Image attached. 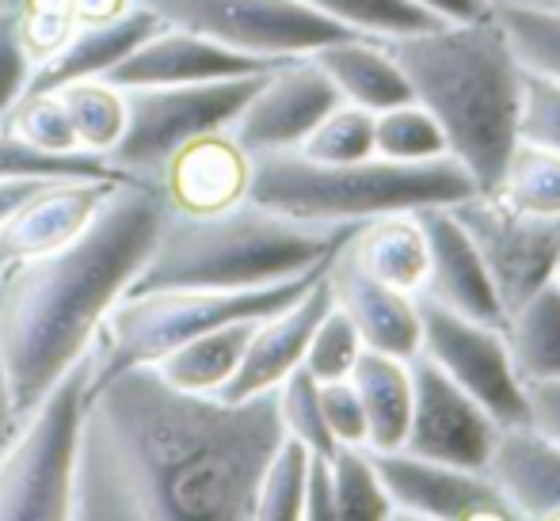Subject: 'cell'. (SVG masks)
<instances>
[{
    "label": "cell",
    "mask_w": 560,
    "mask_h": 521,
    "mask_svg": "<svg viewBox=\"0 0 560 521\" xmlns=\"http://www.w3.org/2000/svg\"><path fill=\"white\" fill-rule=\"evenodd\" d=\"M259 81L264 73L202 84H164V88H126V126L107 161L122 176L156 179L161 164L184 141L210 130H229Z\"/></svg>",
    "instance_id": "8"
},
{
    "label": "cell",
    "mask_w": 560,
    "mask_h": 521,
    "mask_svg": "<svg viewBox=\"0 0 560 521\" xmlns=\"http://www.w3.org/2000/svg\"><path fill=\"white\" fill-rule=\"evenodd\" d=\"M332 259V256H328ZM317 263L294 279L271 282L256 289H149V294H122L100 320L92 339V381L118 374L130 366H153L179 343L202 335L210 328H222L233 320H259V316L298 301L320 271Z\"/></svg>",
    "instance_id": "6"
},
{
    "label": "cell",
    "mask_w": 560,
    "mask_h": 521,
    "mask_svg": "<svg viewBox=\"0 0 560 521\" xmlns=\"http://www.w3.org/2000/svg\"><path fill=\"white\" fill-rule=\"evenodd\" d=\"M4 4H8V0H0V8H4Z\"/></svg>",
    "instance_id": "50"
},
{
    "label": "cell",
    "mask_w": 560,
    "mask_h": 521,
    "mask_svg": "<svg viewBox=\"0 0 560 521\" xmlns=\"http://www.w3.org/2000/svg\"><path fill=\"white\" fill-rule=\"evenodd\" d=\"M172 27L195 31L236 54L287 61L347 38L351 31L328 20L310 0H138Z\"/></svg>",
    "instance_id": "9"
},
{
    "label": "cell",
    "mask_w": 560,
    "mask_h": 521,
    "mask_svg": "<svg viewBox=\"0 0 560 521\" xmlns=\"http://www.w3.org/2000/svg\"><path fill=\"white\" fill-rule=\"evenodd\" d=\"M31 73H35V61H31L27 46L20 38L12 4H4L0 8V122L27 96Z\"/></svg>",
    "instance_id": "41"
},
{
    "label": "cell",
    "mask_w": 560,
    "mask_h": 521,
    "mask_svg": "<svg viewBox=\"0 0 560 521\" xmlns=\"http://www.w3.org/2000/svg\"><path fill=\"white\" fill-rule=\"evenodd\" d=\"M485 472L515 518H560V446L538 426H500Z\"/></svg>",
    "instance_id": "21"
},
{
    "label": "cell",
    "mask_w": 560,
    "mask_h": 521,
    "mask_svg": "<svg viewBox=\"0 0 560 521\" xmlns=\"http://www.w3.org/2000/svg\"><path fill=\"white\" fill-rule=\"evenodd\" d=\"M485 8H503V4H560V0H480Z\"/></svg>",
    "instance_id": "48"
},
{
    "label": "cell",
    "mask_w": 560,
    "mask_h": 521,
    "mask_svg": "<svg viewBox=\"0 0 560 521\" xmlns=\"http://www.w3.org/2000/svg\"><path fill=\"white\" fill-rule=\"evenodd\" d=\"M54 96L61 99L69 122H73L77 145L89 153L107 156L126 126V92L107 81H73L61 84Z\"/></svg>",
    "instance_id": "29"
},
{
    "label": "cell",
    "mask_w": 560,
    "mask_h": 521,
    "mask_svg": "<svg viewBox=\"0 0 560 521\" xmlns=\"http://www.w3.org/2000/svg\"><path fill=\"white\" fill-rule=\"evenodd\" d=\"M420 221L428 233V282H423L420 297H431L469 320L503 328V305L495 297V286L454 210L423 206Z\"/></svg>",
    "instance_id": "19"
},
{
    "label": "cell",
    "mask_w": 560,
    "mask_h": 521,
    "mask_svg": "<svg viewBox=\"0 0 560 521\" xmlns=\"http://www.w3.org/2000/svg\"><path fill=\"white\" fill-rule=\"evenodd\" d=\"M294 153L310 156V161H325V164H347V161H362V156H374V110L339 99V104L305 133V141Z\"/></svg>",
    "instance_id": "36"
},
{
    "label": "cell",
    "mask_w": 560,
    "mask_h": 521,
    "mask_svg": "<svg viewBox=\"0 0 560 521\" xmlns=\"http://www.w3.org/2000/svg\"><path fill=\"white\" fill-rule=\"evenodd\" d=\"M275 407H279L282 434L298 438L313 453L332 457L336 441L328 434L325 412H320V381L305 366H298L294 374H287L275 384Z\"/></svg>",
    "instance_id": "37"
},
{
    "label": "cell",
    "mask_w": 560,
    "mask_h": 521,
    "mask_svg": "<svg viewBox=\"0 0 560 521\" xmlns=\"http://www.w3.org/2000/svg\"><path fill=\"white\" fill-rule=\"evenodd\" d=\"M553 282L560 286V248H557V267H553Z\"/></svg>",
    "instance_id": "49"
},
{
    "label": "cell",
    "mask_w": 560,
    "mask_h": 521,
    "mask_svg": "<svg viewBox=\"0 0 560 521\" xmlns=\"http://www.w3.org/2000/svg\"><path fill=\"white\" fill-rule=\"evenodd\" d=\"M351 384L366 415V446L400 449L412 415V358L362 351L351 369Z\"/></svg>",
    "instance_id": "25"
},
{
    "label": "cell",
    "mask_w": 560,
    "mask_h": 521,
    "mask_svg": "<svg viewBox=\"0 0 560 521\" xmlns=\"http://www.w3.org/2000/svg\"><path fill=\"white\" fill-rule=\"evenodd\" d=\"M15 426H20V418H15L12 396H8V384H4V369H0V453H4V446L15 434Z\"/></svg>",
    "instance_id": "47"
},
{
    "label": "cell",
    "mask_w": 560,
    "mask_h": 521,
    "mask_svg": "<svg viewBox=\"0 0 560 521\" xmlns=\"http://www.w3.org/2000/svg\"><path fill=\"white\" fill-rule=\"evenodd\" d=\"M328 263H332V259H328ZM328 305H332V286H328V267H325L320 279L313 282L298 301L259 316L248 335V346H244L241 366H236L233 381L222 389V396L225 400L259 396V392H271L287 374H294L305 358L313 328H317L320 316L328 312Z\"/></svg>",
    "instance_id": "18"
},
{
    "label": "cell",
    "mask_w": 560,
    "mask_h": 521,
    "mask_svg": "<svg viewBox=\"0 0 560 521\" xmlns=\"http://www.w3.org/2000/svg\"><path fill=\"white\" fill-rule=\"evenodd\" d=\"M492 12L518 66L560 84V4H503Z\"/></svg>",
    "instance_id": "30"
},
{
    "label": "cell",
    "mask_w": 560,
    "mask_h": 521,
    "mask_svg": "<svg viewBox=\"0 0 560 521\" xmlns=\"http://www.w3.org/2000/svg\"><path fill=\"white\" fill-rule=\"evenodd\" d=\"M320 412H325L328 434L336 446H366V415L354 392L351 377L343 381H320Z\"/></svg>",
    "instance_id": "42"
},
{
    "label": "cell",
    "mask_w": 560,
    "mask_h": 521,
    "mask_svg": "<svg viewBox=\"0 0 560 521\" xmlns=\"http://www.w3.org/2000/svg\"><path fill=\"white\" fill-rule=\"evenodd\" d=\"M420 305V354L439 366L454 384H462L500 426L526 423L523 377L511 366L503 328L480 323L446 309L431 297H416Z\"/></svg>",
    "instance_id": "10"
},
{
    "label": "cell",
    "mask_w": 560,
    "mask_h": 521,
    "mask_svg": "<svg viewBox=\"0 0 560 521\" xmlns=\"http://www.w3.org/2000/svg\"><path fill=\"white\" fill-rule=\"evenodd\" d=\"M313 61L336 84L339 99L374 110V115L412 99L405 73H400L397 58H393L382 38H362V35L336 38V43L313 50Z\"/></svg>",
    "instance_id": "24"
},
{
    "label": "cell",
    "mask_w": 560,
    "mask_h": 521,
    "mask_svg": "<svg viewBox=\"0 0 560 521\" xmlns=\"http://www.w3.org/2000/svg\"><path fill=\"white\" fill-rule=\"evenodd\" d=\"M374 153L385 156V161L423 164L450 156V149L431 110L408 99V104L385 107L374 115Z\"/></svg>",
    "instance_id": "34"
},
{
    "label": "cell",
    "mask_w": 560,
    "mask_h": 521,
    "mask_svg": "<svg viewBox=\"0 0 560 521\" xmlns=\"http://www.w3.org/2000/svg\"><path fill=\"white\" fill-rule=\"evenodd\" d=\"M89 381L92 354L84 351L8 438L0 453V521L69 518Z\"/></svg>",
    "instance_id": "7"
},
{
    "label": "cell",
    "mask_w": 560,
    "mask_h": 521,
    "mask_svg": "<svg viewBox=\"0 0 560 521\" xmlns=\"http://www.w3.org/2000/svg\"><path fill=\"white\" fill-rule=\"evenodd\" d=\"M168 217L156 179H122L77 240L0 271V369L27 418L96 339Z\"/></svg>",
    "instance_id": "2"
},
{
    "label": "cell",
    "mask_w": 560,
    "mask_h": 521,
    "mask_svg": "<svg viewBox=\"0 0 560 521\" xmlns=\"http://www.w3.org/2000/svg\"><path fill=\"white\" fill-rule=\"evenodd\" d=\"M156 27H164V20L153 8L138 4L133 0L122 15L104 23H89V27H77L66 38L61 50H54L46 61H38L35 73H31L27 96H43V92H58L61 84L73 81H104L107 73Z\"/></svg>",
    "instance_id": "22"
},
{
    "label": "cell",
    "mask_w": 560,
    "mask_h": 521,
    "mask_svg": "<svg viewBox=\"0 0 560 521\" xmlns=\"http://www.w3.org/2000/svg\"><path fill=\"white\" fill-rule=\"evenodd\" d=\"M500 423L423 354L412 358V415L400 449L428 461L485 472Z\"/></svg>",
    "instance_id": "13"
},
{
    "label": "cell",
    "mask_w": 560,
    "mask_h": 521,
    "mask_svg": "<svg viewBox=\"0 0 560 521\" xmlns=\"http://www.w3.org/2000/svg\"><path fill=\"white\" fill-rule=\"evenodd\" d=\"M343 251L362 271L393 289L420 297L423 282H428V233H423L420 210L382 213V217L362 221L343 240Z\"/></svg>",
    "instance_id": "23"
},
{
    "label": "cell",
    "mask_w": 560,
    "mask_h": 521,
    "mask_svg": "<svg viewBox=\"0 0 560 521\" xmlns=\"http://www.w3.org/2000/svg\"><path fill=\"white\" fill-rule=\"evenodd\" d=\"M362 351H366V346H362L354 323L347 320V312L332 301L328 312L320 316V323L313 328L302 366L310 369L317 381H343V377H351V369Z\"/></svg>",
    "instance_id": "38"
},
{
    "label": "cell",
    "mask_w": 560,
    "mask_h": 521,
    "mask_svg": "<svg viewBox=\"0 0 560 521\" xmlns=\"http://www.w3.org/2000/svg\"><path fill=\"white\" fill-rule=\"evenodd\" d=\"M354 225H310L256 202L207 217L172 213L126 294L149 289H256L336 256Z\"/></svg>",
    "instance_id": "4"
},
{
    "label": "cell",
    "mask_w": 560,
    "mask_h": 521,
    "mask_svg": "<svg viewBox=\"0 0 560 521\" xmlns=\"http://www.w3.org/2000/svg\"><path fill=\"white\" fill-rule=\"evenodd\" d=\"M389 495V518L428 521H500L515 518L500 487L480 469L428 461L408 449H370Z\"/></svg>",
    "instance_id": "12"
},
{
    "label": "cell",
    "mask_w": 560,
    "mask_h": 521,
    "mask_svg": "<svg viewBox=\"0 0 560 521\" xmlns=\"http://www.w3.org/2000/svg\"><path fill=\"white\" fill-rule=\"evenodd\" d=\"M339 104L336 84L325 69L313 61V54L287 58L264 73L259 88L233 118L229 133L248 149L252 156L290 153L305 141V133Z\"/></svg>",
    "instance_id": "14"
},
{
    "label": "cell",
    "mask_w": 560,
    "mask_h": 521,
    "mask_svg": "<svg viewBox=\"0 0 560 521\" xmlns=\"http://www.w3.org/2000/svg\"><path fill=\"white\" fill-rule=\"evenodd\" d=\"M130 179L107 156L77 149V153H43L0 126V179Z\"/></svg>",
    "instance_id": "33"
},
{
    "label": "cell",
    "mask_w": 560,
    "mask_h": 521,
    "mask_svg": "<svg viewBox=\"0 0 560 521\" xmlns=\"http://www.w3.org/2000/svg\"><path fill=\"white\" fill-rule=\"evenodd\" d=\"M156 187L164 191L172 213L207 217L248 202L252 153L229 130H210L184 141L156 171Z\"/></svg>",
    "instance_id": "16"
},
{
    "label": "cell",
    "mask_w": 560,
    "mask_h": 521,
    "mask_svg": "<svg viewBox=\"0 0 560 521\" xmlns=\"http://www.w3.org/2000/svg\"><path fill=\"white\" fill-rule=\"evenodd\" d=\"M408 92L431 110L446 138V149L477 183L492 191L511 145L518 141V88L523 66L511 54L495 12L446 20L416 35L389 38Z\"/></svg>",
    "instance_id": "3"
},
{
    "label": "cell",
    "mask_w": 560,
    "mask_h": 521,
    "mask_svg": "<svg viewBox=\"0 0 560 521\" xmlns=\"http://www.w3.org/2000/svg\"><path fill=\"white\" fill-rule=\"evenodd\" d=\"M472 191L477 183L454 156L400 164L374 153L362 161L325 164L290 149L252 156L248 202L310 225H362L382 213L454 206Z\"/></svg>",
    "instance_id": "5"
},
{
    "label": "cell",
    "mask_w": 560,
    "mask_h": 521,
    "mask_svg": "<svg viewBox=\"0 0 560 521\" xmlns=\"http://www.w3.org/2000/svg\"><path fill=\"white\" fill-rule=\"evenodd\" d=\"M416 4L428 8V12L439 15V20H469V15L488 12L480 0H416Z\"/></svg>",
    "instance_id": "46"
},
{
    "label": "cell",
    "mask_w": 560,
    "mask_h": 521,
    "mask_svg": "<svg viewBox=\"0 0 560 521\" xmlns=\"http://www.w3.org/2000/svg\"><path fill=\"white\" fill-rule=\"evenodd\" d=\"M492 194L523 213L560 217V153L518 138L503 161Z\"/></svg>",
    "instance_id": "28"
},
{
    "label": "cell",
    "mask_w": 560,
    "mask_h": 521,
    "mask_svg": "<svg viewBox=\"0 0 560 521\" xmlns=\"http://www.w3.org/2000/svg\"><path fill=\"white\" fill-rule=\"evenodd\" d=\"M503 343H508L511 366L523 381L560 377V286L553 279L508 312Z\"/></svg>",
    "instance_id": "27"
},
{
    "label": "cell",
    "mask_w": 560,
    "mask_h": 521,
    "mask_svg": "<svg viewBox=\"0 0 560 521\" xmlns=\"http://www.w3.org/2000/svg\"><path fill=\"white\" fill-rule=\"evenodd\" d=\"M310 457L313 449H305L298 438L282 434V441L275 446V453L267 457L264 472H259L252 521H302Z\"/></svg>",
    "instance_id": "32"
},
{
    "label": "cell",
    "mask_w": 560,
    "mask_h": 521,
    "mask_svg": "<svg viewBox=\"0 0 560 521\" xmlns=\"http://www.w3.org/2000/svg\"><path fill=\"white\" fill-rule=\"evenodd\" d=\"M328 286H332V301L354 323L366 351H382L393 354V358H416L420 354V305H416V294L377 282L374 274H366L347 256L343 244L328 263Z\"/></svg>",
    "instance_id": "20"
},
{
    "label": "cell",
    "mask_w": 560,
    "mask_h": 521,
    "mask_svg": "<svg viewBox=\"0 0 560 521\" xmlns=\"http://www.w3.org/2000/svg\"><path fill=\"white\" fill-rule=\"evenodd\" d=\"M0 126L12 130L15 138H23L27 145L43 149V153H77V149H81L77 145L73 122H69L66 107H61V99L54 96V92L23 96Z\"/></svg>",
    "instance_id": "39"
},
{
    "label": "cell",
    "mask_w": 560,
    "mask_h": 521,
    "mask_svg": "<svg viewBox=\"0 0 560 521\" xmlns=\"http://www.w3.org/2000/svg\"><path fill=\"white\" fill-rule=\"evenodd\" d=\"M256 328V320H233L222 328H210L202 335L179 343L164 358L153 362V369L168 384L184 392H202V396H222V389L233 381L236 366L244 358V346Z\"/></svg>",
    "instance_id": "26"
},
{
    "label": "cell",
    "mask_w": 560,
    "mask_h": 521,
    "mask_svg": "<svg viewBox=\"0 0 560 521\" xmlns=\"http://www.w3.org/2000/svg\"><path fill=\"white\" fill-rule=\"evenodd\" d=\"M302 521H336V495H332V469L325 453L310 457V476H305V502Z\"/></svg>",
    "instance_id": "43"
},
{
    "label": "cell",
    "mask_w": 560,
    "mask_h": 521,
    "mask_svg": "<svg viewBox=\"0 0 560 521\" xmlns=\"http://www.w3.org/2000/svg\"><path fill=\"white\" fill-rule=\"evenodd\" d=\"M122 179H46L12 217L0 225V271L23 263V259L46 256L66 248L69 240L89 228L104 199Z\"/></svg>",
    "instance_id": "17"
},
{
    "label": "cell",
    "mask_w": 560,
    "mask_h": 521,
    "mask_svg": "<svg viewBox=\"0 0 560 521\" xmlns=\"http://www.w3.org/2000/svg\"><path fill=\"white\" fill-rule=\"evenodd\" d=\"M328 469H332L336 521H385L393 514L370 446H336Z\"/></svg>",
    "instance_id": "31"
},
{
    "label": "cell",
    "mask_w": 560,
    "mask_h": 521,
    "mask_svg": "<svg viewBox=\"0 0 560 521\" xmlns=\"http://www.w3.org/2000/svg\"><path fill=\"white\" fill-rule=\"evenodd\" d=\"M279 61L248 58L229 46L202 38L184 27H156L141 38L130 54L104 76L115 88H164V84H202V81H229V76H256L275 69Z\"/></svg>",
    "instance_id": "15"
},
{
    "label": "cell",
    "mask_w": 560,
    "mask_h": 521,
    "mask_svg": "<svg viewBox=\"0 0 560 521\" xmlns=\"http://www.w3.org/2000/svg\"><path fill=\"white\" fill-rule=\"evenodd\" d=\"M43 183L46 179H23V176L20 179H0V225H4V221L12 217V213L20 210Z\"/></svg>",
    "instance_id": "45"
},
{
    "label": "cell",
    "mask_w": 560,
    "mask_h": 521,
    "mask_svg": "<svg viewBox=\"0 0 560 521\" xmlns=\"http://www.w3.org/2000/svg\"><path fill=\"white\" fill-rule=\"evenodd\" d=\"M310 4L317 12H325L328 20H336L339 27H347L351 35L382 38V43L446 23L439 15H431L428 8H420L416 0H310Z\"/></svg>",
    "instance_id": "35"
},
{
    "label": "cell",
    "mask_w": 560,
    "mask_h": 521,
    "mask_svg": "<svg viewBox=\"0 0 560 521\" xmlns=\"http://www.w3.org/2000/svg\"><path fill=\"white\" fill-rule=\"evenodd\" d=\"M515 133L530 145L560 153V84L523 69V88H518V118Z\"/></svg>",
    "instance_id": "40"
},
{
    "label": "cell",
    "mask_w": 560,
    "mask_h": 521,
    "mask_svg": "<svg viewBox=\"0 0 560 521\" xmlns=\"http://www.w3.org/2000/svg\"><path fill=\"white\" fill-rule=\"evenodd\" d=\"M526 392V423L560 446V377L553 381H523Z\"/></svg>",
    "instance_id": "44"
},
{
    "label": "cell",
    "mask_w": 560,
    "mask_h": 521,
    "mask_svg": "<svg viewBox=\"0 0 560 521\" xmlns=\"http://www.w3.org/2000/svg\"><path fill=\"white\" fill-rule=\"evenodd\" d=\"M282 441L275 389L225 400L184 392L153 366L89 381L77 446V521H252Z\"/></svg>",
    "instance_id": "1"
},
{
    "label": "cell",
    "mask_w": 560,
    "mask_h": 521,
    "mask_svg": "<svg viewBox=\"0 0 560 521\" xmlns=\"http://www.w3.org/2000/svg\"><path fill=\"white\" fill-rule=\"evenodd\" d=\"M454 217L469 233L480 263L503 305V320L534 289L553 279L560 248V217H538L500 202L492 191H472L454 202Z\"/></svg>",
    "instance_id": "11"
}]
</instances>
